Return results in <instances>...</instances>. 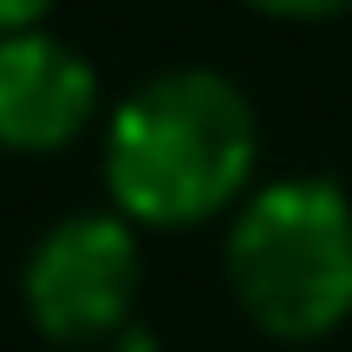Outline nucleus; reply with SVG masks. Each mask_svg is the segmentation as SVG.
<instances>
[{"label":"nucleus","mask_w":352,"mask_h":352,"mask_svg":"<svg viewBox=\"0 0 352 352\" xmlns=\"http://www.w3.org/2000/svg\"><path fill=\"white\" fill-rule=\"evenodd\" d=\"M261 157V118L228 72L176 65L111 111L104 189L131 228H196L241 209Z\"/></svg>","instance_id":"1"},{"label":"nucleus","mask_w":352,"mask_h":352,"mask_svg":"<svg viewBox=\"0 0 352 352\" xmlns=\"http://www.w3.org/2000/svg\"><path fill=\"white\" fill-rule=\"evenodd\" d=\"M228 287L274 340H327L352 320V202L327 176H280L228 222Z\"/></svg>","instance_id":"2"},{"label":"nucleus","mask_w":352,"mask_h":352,"mask_svg":"<svg viewBox=\"0 0 352 352\" xmlns=\"http://www.w3.org/2000/svg\"><path fill=\"white\" fill-rule=\"evenodd\" d=\"M26 314L52 346H98L131 327L144 287L138 228L124 215H65L26 254Z\"/></svg>","instance_id":"3"},{"label":"nucleus","mask_w":352,"mask_h":352,"mask_svg":"<svg viewBox=\"0 0 352 352\" xmlns=\"http://www.w3.org/2000/svg\"><path fill=\"white\" fill-rule=\"evenodd\" d=\"M91 111H98V72L78 46L39 26L0 39V151H65L91 124Z\"/></svg>","instance_id":"4"},{"label":"nucleus","mask_w":352,"mask_h":352,"mask_svg":"<svg viewBox=\"0 0 352 352\" xmlns=\"http://www.w3.org/2000/svg\"><path fill=\"white\" fill-rule=\"evenodd\" d=\"M241 7L267 13V20H340V13H352V0H241Z\"/></svg>","instance_id":"5"},{"label":"nucleus","mask_w":352,"mask_h":352,"mask_svg":"<svg viewBox=\"0 0 352 352\" xmlns=\"http://www.w3.org/2000/svg\"><path fill=\"white\" fill-rule=\"evenodd\" d=\"M46 13H52V0H0V39L7 33H33Z\"/></svg>","instance_id":"6"}]
</instances>
